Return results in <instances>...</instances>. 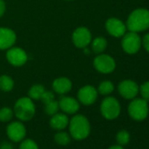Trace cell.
Returning a JSON list of instances; mask_svg holds the SVG:
<instances>
[{
	"mask_svg": "<svg viewBox=\"0 0 149 149\" xmlns=\"http://www.w3.org/2000/svg\"><path fill=\"white\" fill-rule=\"evenodd\" d=\"M68 132L72 139L82 141L86 139L91 132V125L88 118L83 114H74L68 123Z\"/></svg>",
	"mask_w": 149,
	"mask_h": 149,
	"instance_id": "6da1fadb",
	"label": "cell"
},
{
	"mask_svg": "<svg viewBox=\"0 0 149 149\" xmlns=\"http://www.w3.org/2000/svg\"><path fill=\"white\" fill-rule=\"evenodd\" d=\"M126 28L130 32L139 33L149 28V11L138 8L132 11L126 21Z\"/></svg>",
	"mask_w": 149,
	"mask_h": 149,
	"instance_id": "7a4b0ae2",
	"label": "cell"
},
{
	"mask_svg": "<svg viewBox=\"0 0 149 149\" xmlns=\"http://www.w3.org/2000/svg\"><path fill=\"white\" fill-rule=\"evenodd\" d=\"M14 116L22 122L30 121L36 113V107L33 100L29 97L19 98L13 107Z\"/></svg>",
	"mask_w": 149,
	"mask_h": 149,
	"instance_id": "3957f363",
	"label": "cell"
},
{
	"mask_svg": "<svg viewBox=\"0 0 149 149\" xmlns=\"http://www.w3.org/2000/svg\"><path fill=\"white\" fill-rule=\"evenodd\" d=\"M128 114L135 121L145 120L149 113L147 100L144 98H133L128 105Z\"/></svg>",
	"mask_w": 149,
	"mask_h": 149,
	"instance_id": "277c9868",
	"label": "cell"
},
{
	"mask_svg": "<svg viewBox=\"0 0 149 149\" xmlns=\"http://www.w3.org/2000/svg\"><path fill=\"white\" fill-rule=\"evenodd\" d=\"M100 112L107 120H114L118 118L121 112V106L118 100L113 97H105L101 103Z\"/></svg>",
	"mask_w": 149,
	"mask_h": 149,
	"instance_id": "5b68a950",
	"label": "cell"
},
{
	"mask_svg": "<svg viewBox=\"0 0 149 149\" xmlns=\"http://www.w3.org/2000/svg\"><path fill=\"white\" fill-rule=\"evenodd\" d=\"M6 136L8 139L14 143L22 141L26 137V127L22 121H12L10 122L6 129Z\"/></svg>",
	"mask_w": 149,
	"mask_h": 149,
	"instance_id": "8992f818",
	"label": "cell"
},
{
	"mask_svg": "<svg viewBox=\"0 0 149 149\" xmlns=\"http://www.w3.org/2000/svg\"><path fill=\"white\" fill-rule=\"evenodd\" d=\"M122 39V48L123 50L129 54H136L140 47H141V39L138 35V33L134 32H129L127 33H125Z\"/></svg>",
	"mask_w": 149,
	"mask_h": 149,
	"instance_id": "52a82bcc",
	"label": "cell"
},
{
	"mask_svg": "<svg viewBox=\"0 0 149 149\" xmlns=\"http://www.w3.org/2000/svg\"><path fill=\"white\" fill-rule=\"evenodd\" d=\"M94 68L102 74L112 73L116 68L115 60L109 54H99L93 61Z\"/></svg>",
	"mask_w": 149,
	"mask_h": 149,
	"instance_id": "ba28073f",
	"label": "cell"
},
{
	"mask_svg": "<svg viewBox=\"0 0 149 149\" xmlns=\"http://www.w3.org/2000/svg\"><path fill=\"white\" fill-rule=\"evenodd\" d=\"M72 40L74 45L78 48H85L91 43V33L85 26L77 27L73 32Z\"/></svg>",
	"mask_w": 149,
	"mask_h": 149,
	"instance_id": "9c48e42d",
	"label": "cell"
},
{
	"mask_svg": "<svg viewBox=\"0 0 149 149\" xmlns=\"http://www.w3.org/2000/svg\"><path fill=\"white\" fill-rule=\"evenodd\" d=\"M6 59L10 64L14 67H21L26 64L28 60V55L26 52L20 47H12L7 49Z\"/></svg>",
	"mask_w": 149,
	"mask_h": 149,
	"instance_id": "30bf717a",
	"label": "cell"
},
{
	"mask_svg": "<svg viewBox=\"0 0 149 149\" xmlns=\"http://www.w3.org/2000/svg\"><path fill=\"white\" fill-rule=\"evenodd\" d=\"M98 97L97 90L91 85H85L82 87L77 92V100L80 104L89 106L93 104Z\"/></svg>",
	"mask_w": 149,
	"mask_h": 149,
	"instance_id": "8fae6325",
	"label": "cell"
},
{
	"mask_svg": "<svg viewBox=\"0 0 149 149\" xmlns=\"http://www.w3.org/2000/svg\"><path fill=\"white\" fill-rule=\"evenodd\" d=\"M118 91L119 95L125 99H133L139 93L138 84L132 80H124L119 83L118 86Z\"/></svg>",
	"mask_w": 149,
	"mask_h": 149,
	"instance_id": "7c38bea8",
	"label": "cell"
},
{
	"mask_svg": "<svg viewBox=\"0 0 149 149\" xmlns=\"http://www.w3.org/2000/svg\"><path fill=\"white\" fill-rule=\"evenodd\" d=\"M58 103L60 110L67 115H74L80 110L79 101L72 97H62Z\"/></svg>",
	"mask_w": 149,
	"mask_h": 149,
	"instance_id": "4fadbf2b",
	"label": "cell"
},
{
	"mask_svg": "<svg viewBox=\"0 0 149 149\" xmlns=\"http://www.w3.org/2000/svg\"><path fill=\"white\" fill-rule=\"evenodd\" d=\"M105 28L107 32L115 38L122 37L126 32V26L124 22L117 18H111L105 22Z\"/></svg>",
	"mask_w": 149,
	"mask_h": 149,
	"instance_id": "5bb4252c",
	"label": "cell"
},
{
	"mask_svg": "<svg viewBox=\"0 0 149 149\" xmlns=\"http://www.w3.org/2000/svg\"><path fill=\"white\" fill-rule=\"evenodd\" d=\"M17 40L15 32L8 27H0V50H7Z\"/></svg>",
	"mask_w": 149,
	"mask_h": 149,
	"instance_id": "9a60e30c",
	"label": "cell"
},
{
	"mask_svg": "<svg viewBox=\"0 0 149 149\" xmlns=\"http://www.w3.org/2000/svg\"><path fill=\"white\" fill-rule=\"evenodd\" d=\"M69 123V118L67 114L63 112H57L54 115L51 116L49 120V125L52 129L55 131H63L65 130Z\"/></svg>",
	"mask_w": 149,
	"mask_h": 149,
	"instance_id": "2e32d148",
	"label": "cell"
},
{
	"mask_svg": "<svg viewBox=\"0 0 149 149\" xmlns=\"http://www.w3.org/2000/svg\"><path fill=\"white\" fill-rule=\"evenodd\" d=\"M53 90L55 93L60 95H65L68 93L72 89V82L68 77H59L56 78L52 84Z\"/></svg>",
	"mask_w": 149,
	"mask_h": 149,
	"instance_id": "e0dca14e",
	"label": "cell"
},
{
	"mask_svg": "<svg viewBox=\"0 0 149 149\" xmlns=\"http://www.w3.org/2000/svg\"><path fill=\"white\" fill-rule=\"evenodd\" d=\"M71 139H72V138H71L69 132H64V130L63 131H57L54 136V142L61 146H68L71 142Z\"/></svg>",
	"mask_w": 149,
	"mask_h": 149,
	"instance_id": "ac0fdd59",
	"label": "cell"
},
{
	"mask_svg": "<svg viewBox=\"0 0 149 149\" xmlns=\"http://www.w3.org/2000/svg\"><path fill=\"white\" fill-rule=\"evenodd\" d=\"M92 50L96 54H102L107 47V40L104 37H97L91 43Z\"/></svg>",
	"mask_w": 149,
	"mask_h": 149,
	"instance_id": "d6986e66",
	"label": "cell"
},
{
	"mask_svg": "<svg viewBox=\"0 0 149 149\" xmlns=\"http://www.w3.org/2000/svg\"><path fill=\"white\" fill-rule=\"evenodd\" d=\"M46 89L41 84H33L28 91V97L33 100H40Z\"/></svg>",
	"mask_w": 149,
	"mask_h": 149,
	"instance_id": "ffe728a7",
	"label": "cell"
},
{
	"mask_svg": "<svg viewBox=\"0 0 149 149\" xmlns=\"http://www.w3.org/2000/svg\"><path fill=\"white\" fill-rule=\"evenodd\" d=\"M14 87V81L13 79L6 76V74H3L0 77V90L4 92H10L13 91Z\"/></svg>",
	"mask_w": 149,
	"mask_h": 149,
	"instance_id": "44dd1931",
	"label": "cell"
},
{
	"mask_svg": "<svg viewBox=\"0 0 149 149\" xmlns=\"http://www.w3.org/2000/svg\"><path fill=\"white\" fill-rule=\"evenodd\" d=\"M114 91V85L110 81H104L102 82L97 88V92L103 96H108L111 94Z\"/></svg>",
	"mask_w": 149,
	"mask_h": 149,
	"instance_id": "7402d4cb",
	"label": "cell"
},
{
	"mask_svg": "<svg viewBox=\"0 0 149 149\" xmlns=\"http://www.w3.org/2000/svg\"><path fill=\"white\" fill-rule=\"evenodd\" d=\"M14 117V111L13 109L10 107H3L0 109V121L3 123H8L11 122V120Z\"/></svg>",
	"mask_w": 149,
	"mask_h": 149,
	"instance_id": "603a6c76",
	"label": "cell"
},
{
	"mask_svg": "<svg viewBox=\"0 0 149 149\" xmlns=\"http://www.w3.org/2000/svg\"><path fill=\"white\" fill-rule=\"evenodd\" d=\"M130 140H131V135L129 132H127L126 130H120L116 134V141L118 145L124 146L127 145L130 142Z\"/></svg>",
	"mask_w": 149,
	"mask_h": 149,
	"instance_id": "cb8c5ba5",
	"label": "cell"
},
{
	"mask_svg": "<svg viewBox=\"0 0 149 149\" xmlns=\"http://www.w3.org/2000/svg\"><path fill=\"white\" fill-rule=\"evenodd\" d=\"M60 107H59V103L58 101H56L55 99L53 100L50 103H47L45 104V111L48 116H53L55 113L59 112Z\"/></svg>",
	"mask_w": 149,
	"mask_h": 149,
	"instance_id": "d4e9b609",
	"label": "cell"
},
{
	"mask_svg": "<svg viewBox=\"0 0 149 149\" xmlns=\"http://www.w3.org/2000/svg\"><path fill=\"white\" fill-rule=\"evenodd\" d=\"M19 149H40L37 142L32 139H24L19 142Z\"/></svg>",
	"mask_w": 149,
	"mask_h": 149,
	"instance_id": "484cf974",
	"label": "cell"
},
{
	"mask_svg": "<svg viewBox=\"0 0 149 149\" xmlns=\"http://www.w3.org/2000/svg\"><path fill=\"white\" fill-rule=\"evenodd\" d=\"M139 92L140 93L142 98L145 100H149V82H146L139 87Z\"/></svg>",
	"mask_w": 149,
	"mask_h": 149,
	"instance_id": "4316f807",
	"label": "cell"
},
{
	"mask_svg": "<svg viewBox=\"0 0 149 149\" xmlns=\"http://www.w3.org/2000/svg\"><path fill=\"white\" fill-rule=\"evenodd\" d=\"M54 99H55V97H54V92L49 91H47V90L45 91V92L43 93V95H42V97L40 98V100L42 101V103L44 104H46L47 103H50V102H52Z\"/></svg>",
	"mask_w": 149,
	"mask_h": 149,
	"instance_id": "83f0119b",
	"label": "cell"
},
{
	"mask_svg": "<svg viewBox=\"0 0 149 149\" xmlns=\"http://www.w3.org/2000/svg\"><path fill=\"white\" fill-rule=\"evenodd\" d=\"M141 45H143V47L146 50V52L149 53V33H146L143 37V39L141 40Z\"/></svg>",
	"mask_w": 149,
	"mask_h": 149,
	"instance_id": "f1b7e54d",
	"label": "cell"
},
{
	"mask_svg": "<svg viewBox=\"0 0 149 149\" xmlns=\"http://www.w3.org/2000/svg\"><path fill=\"white\" fill-rule=\"evenodd\" d=\"M0 149H14V146L11 142L3 141L2 143H0Z\"/></svg>",
	"mask_w": 149,
	"mask_h": 149,
	"instance_id": "f546056e",
	"label": "cell"
},
{
	"mask_svg": "<svg viewBox=\"0 0 149 149\" xmlns=\"http://www.w3.org/2000/svg\"><path fill=\"white\" fill-rule=\"evenodd\" d=\"M6 12V3L4 0H0V18H1Z\"/></svg>",
	"mask_w": 149,
	"mask_h": 149,
	"instance_id": "4dcf8cb0",
	"label": "cell"
},
{
	"mask_svg": "<svg viewBox=\"0 0 149 149\" xmlns=\"http://www.w3.org/2000/svg\"><path fill=\"white\" fill-rule=\"evenodd\" d=\"M108 149H125L124 146H120V145H113L111 146H110Z\"/></svg>",
	"mask_w": 149,
	"mask_h": 149,
	"instance_id": "1f68e13d",
	"label": "cell"
},
{
	"mask_svg": "<svg viewBox=\"0 0 149 149\" xmlns=\"http://www.w3.org/2000/svg\"><path fill=\"white\" fill-rule=\"evenodd\" d=\"M67 1H71V0H67Z\"/></svg>",
	"mask_w": 149,
	"mask_h": 149,
	"instance_id": "d6a6232c",
	"label": "cell"
}]
</instances>
